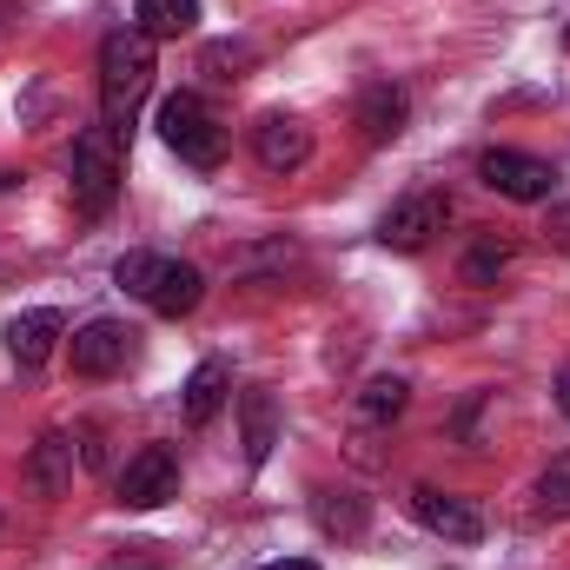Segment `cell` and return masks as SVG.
<instances>
[{"label": "cell", "mask_w": 570, "mask_h": 570, "mask_svg": "<svg viewBox=\"0 0 570 570\" xmlns=\"http://www.w3.org/2000/svg\"><path fill=\"white\" fill-rule=\"evenodd\" d=\"M239 419H246V464H266L273 444H279V405H273V392H246Z\"/></svg>", "instance_id": "2e32d148"}, {"label": "cell", "mask_w": 570, "mask_h": 570, "mask_svg": "<svg viewBox=\"0 0 570 570\" xmlns=\"http://www.w3.org/2000/svg\"><path fill=\"white\" fill-rule=\"evenodd\" d=\"M107 570H159V551H153V544H127Z\"/></svg>", "instance_id": "7402d4cb"}, {"label": "cell", "mask_w": 570, "mask_h": 570, "mask_svg": "<svg viewBox=\"0 0 570 570\" xmlns=\"http://www.w3.org/2000/svg\"><path fill=\"white\" fill-rule=\"evenodd\" d=\"M405 114H412V100H405L399 80H372V87L358 94V134L372 146L399 140V134H405Z\"/></svg>", "instance_id": "7c38bea8"}, {"label": "cell", "mask_w": 570, "mask_h": 570, "mask_svg": "<svg viewBox=\"0 0 570 570\" xmlns=\"http://www.w3.org/2000/svg\"><path fill=\"white\" fill-rule=\"evenodd\" d=\"M444 219H451V199L425 186V193H405L385 219H379V246L385 253H425L431 239L444 233Z\"/></svg>", "instance_id": "ba28073f"}, {"label": "cell", "mask_w": 570, "mask_h": 570, "mask_svg": "<svg viewBox=\"0 0 570 570\" xmlns=\"http://www.w3.org/2000/svg\"><path fill=\"white\" fill-rule=\"evenodd\" d=\"M120 134L114 127H80L73 134V159H67V199L80 219H107L120 199Z\"/></svg>", "instance_id": "3957f363"}, {"label": "cell", "mask_w": 570, "mask_h": 570, "mask_svg": "<svg viewBox=\"0 0 570 570\" xmlns=\"http://www.w3.org/2000/svg\"><path fill=\"white\" fill-rule=\"evenodd\" d=\"M259 570H318L312 558H285V564H259Z\"/></svg>", "instance_id": "cb8c5ba5"}, {"label": "cell", "mask_w": 570, "mask_h": 570, "mask_svg": "<svg viewBox=\"0 0 570 570\" xmlns=\"http://www.w3.org/2000/svg\"><path fill=\"white\" fill-rule=\"evenodd\" d=\"M67 358H73L80 379H114V372H127V365L140 358V332L120 325V318H87V325L67 338Z\"/></svg>", "instance_id": "8992f818"}, {"label": "cell", "mask_w": 570, "mask_h": 570, "mask_svg": "<svg viewBox=\"0 0 570 570\" xmlns=\"http://www.w3.org/2000/svg\"><path fill=\"white\" fill-rule=\"evenodd\" d=\"M538 511H544V518H570V451H558V458L538 471Z\"/></svg>", "instance_id": "d6986e66"}, {"label": "cell", "mask_w": 570, "mask_h": 570, "mask_svg": "<svg viewBox=\"0 0 570 570\" xmlns=\"http://www.w3.org/2000/svg\"><path fill=\"white\" fill-rule=\"evenodd\" d=\"M146 94H153V40L140 27H114L100 40V127L127 140Z\"/></svg>", "instance_id": "6da1fadb"}, {"label": "cell", "mask_w": 570, "mask_h": 570, "mask_svg": "<svg viewBox=\"0 0 570 570\" xmlns=\"http://www.w3.org/2000/svg\"><path fill=\"white\" fill-rule=\"evenodd\" d=\"M412 518L444 544H478L484 538V511L458 491H438V484H412Z\"/></svg>", "instance_id": "9c48e42d"}, {"label": "cell", "mask_w": 570, "mask_h": 570, "mask_svg": "<svg viewBox=\"0 0 570 570\" xmlns=\"http://www.w3.org/2000/svg\"><path fill=\"white\" fill-rule=\"evenodd\" d=\"M159 140L166 153H179V166H193V173H219L226 166V127H219V114L206 107V94H166L159 100Z\"/></svg>", "instance_id": "277c9868"}, {"label": "cell", "mask_w": 570, "mask_h": 570, "mask_svg": "<svg viewBox=\"0 0 570 570\" xmlns=\"http://www.w3.org/2000/svg\"><path fill=\"white\" fill-rule=\"evenodd\" d=\"M405 405H412V385H405L399 372H379V379L358 392V419H365V425H392Z\"/></svg>", "instance_id": "ac0fdd59"}, {"label": "cell", "mask_w": 570, "mask_h": 570, "mask_svg": "<svg viewBox=\"0 0 570 570\" xmlns=\"http://www.w3.org/2000/svg\"><path fill=\"white\" fill-rule=\"evenodd\" d=\"M60 338H67V318H60L53 305H33V312H20V318L7 325V352H13L27 372H33V365H47Z\"/></svg>", "instance_id": "8fae6325"}, {"label": "cell", "mask_w": 570, "mask_h": 570, "mask_svg": "<svg viewBox=\"0 0 570 570\" xmlns=\"http://www.w3.org/2000/svg\"><path fill=\"white\" fill-rule=\"evenodd\" d=\"M253 159H259L266 173H298V166L312 159V127H305L298 114H259V127H253Z\"/></svg>", "instance_id": "30bf717a"}, {"label": "cell", "mask_w": 570, "mask_h": 570, "mask_svg": "<svg viewBox=\"0 0 570 570\" xmlns=\"http://www.w3.org/2000/svg\"><path fill=\"white\" fill-rule=\"evenodd\" d=\"M478 179H484L498 199H518V206L558 199V166L538 159V153H518V146H491V153H478Z\"/></svg>", "instance_id": "5b68a950"}, {"label": "cell", "mask_w": 570, "mask_h": 570, "mask_svg": "<svg viewBox=\"0 0 570 570\" xmlns=\"http://www.w3.org/2000/svg\"><path fill=\"white\" fill-rule=\"evenodd\" d=\"M564 53H570V27H564Z\"/></svg>", "instance_id": "d4e9b609"}, {"label": "cell", "mask_w": 570, "mask_h": 570, "mask_svg": "<svg viewBox=\"0 0 570 570\" xmlns=\"http://www.w3.org/2000/svg\"><path fill=\"white\" fill-rule=\"evenodd\" d=\"M239 67H253V47H246V40H239V47H233V40L206 47V73H213V80H239Z\"/></svg>", "instance_id": "44dd1931"}, {"label": "cell", "mask_w": 570, "mask_h": 570, "mask_svg": "<svg viewBox=\"0 0 570 570\" xmlns=\"http://www.w3.org/2000/svg\"><path fill=\"white\" fill-rule=\"evenodd\" d=\"M551 399H558V412H564V419H570V365H564V372H558V385H551Z\"/></svg>", "instance_id": "603a6c76"}, {"label": "cell", "mask_w": 570, "mask_h": 570, "mask_svg": "<svg viewBox=\"0 0 570 570\" xmlns=\"http://www.w3.org/2000/svg\"><path fill=\"white\" fill-rule=\"evenodd\" d=\"M504 266H511V246H504V239H478V246L464 253V279L471 285H491Z\"/></svg>", "instance_id": "ffe728a7"}, {"label": "cell", "mask_w": 570, "mask_h": 570, "mask_svg": "<svg viewBox=\"0 0 570 570\" xmlns=\"http://www.w3.org/2000/svg\"><path fill=\"white\" fill-rule=\"evenodd\" d=\"M226 399H233V372L219 365V358H199L193 365V379H186V425H213L219 412H226Z\"/></svg>", "instance_id": "5bb4252c"}, {"label": "cell", "mask_w": 570, "mask_h": 570, "mask_svg": "<svg viewBox=\"0 0 570 570\" xmlns=\"http://www.w3.org/2000/svg\"><path fill=\"white\" fill-rule=\"evenodd\" d=\"M134 27L146 40H179L199 27V0H134Z\"/></svg>", "instance_id": "9a60e30c"}, {"label": "cell", "mask_w": 570, "mask_h": 570, "mask_svg": "<svg viewBox=\"0 0 570 570\" xmlns=\"http://www.w3.org/2000/svg\"><path fill=\"white\" fill-rule=\"evenodd\" d=\"M114 285L134 292L146 312H159V318H193L199 298H206V273L186 266V259H166V253H127L114 266Z\"/></svg>", "instance_id": "7a4b0ae2"}, {"label": "cell", "mask_w": 570, "mask_h": 570, "mask_svg": "<svg viewBox=\"0 0 570 570\" xmlns=\"http://www.w3.org/2000/svg\"><path fill=\"white\" fill-rule=\"evenodd\" d=\"M166 498H179V451L173 444H146L127 458L120 484H114V504L120 511H159Z\"/></svg>", "instance_id": "52a82bcc"}, {"label": "cell", "mask_w": 570, "mask_h": 570, "mask_svg": "<svg viewBox=\"0 0 570 570\" xmlns=\"http://www.w3.org/2000/svg\"><path fill=\"white\" fill-rule=\"evenodd\" d=\"M27 484L40 498H60L73 484V431H47L33 451H27Z\"/></svg>", "instance_id": "4fadbf2b"}, {"label": "cell", "mask_w": 570, "mask_h": 570, "mask_svg": "<svg viewBox=\"0 0 570 570\" xmlns=\"http://www.w3.org/2000/svg\"><path fill=\"white\" fill-rule=\"evenodd\" d=\"M312 518H318L325 538H358L365 531V498L358 491H318L312 498Z\"/></svg>", "instance_id": "e0dca14e"}]
</instances>
